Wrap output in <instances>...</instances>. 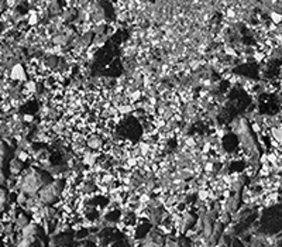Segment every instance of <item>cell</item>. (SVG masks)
<instances>
[{"instance_id":"6","label":"cell","mask_w":282,"mask_h":247,"mask_svg":"<svg viewBox=\"0 0 282 247\" xmlns=\"http://www.w3.org/2000/svg\"><path fill=\"white\" fill-rule=\"evenodd\" d=\"M281 90H282V82H281Z\"/></svg>"},{"instance_id":"5","label":"cell","mask_w":282,"mask_h":247,"mask_svg":"<svg viewBox=\"0 0 282 247\" xmlns=\"http://www.w3.org/2000/svg\"><path fill=\"white\" fill-rule=\"evenodd\" d=\"M234 14H236V13H234V10H233V9H228L227 10V17H234Z\"/></svg>"},{"instance_id":"2","label":"cell","mask_w":282,"mask_h":247,"mask_svg":"<svg viewBox=\"0 0 282 247\" xmlns=\"http://www.w3.org/2000/svg\"><path fill=\"white\" fill-rule=\"evenodd\" d=\"M271 133H272V138L278 144H282V127H274Z\"/></svg>"},{"instance_id":"4","label":"cell","mask_w":282,"mask_h":247,"mask_svg":"<svg viewBox=\"0 0 282 247\" xmlns=\"http://www.w3.org/2000/svg\"><path fill=\"white\" fill-rule=\"evenodd\" d=\"M251 128L255 131V133H260V131H261V126H260V123H255V122L251 124Z\"/></svg>"},{"instance_id":"3","label":"cell","mask_w":282,"mask_h":247,"mask_svg":"<svg viewBox=\"0 0 282 247\" xmlns=\"http://www.w3.org/2000/svg\"><path fill=\"white\" fill-rule=\"evenodd\" d=\"M269 19H271V21L274 24H281L282 23V13H279V11H271Z\"/></svg>"},{"instance_id":"1","label":"cell","mask_w":282,"mask_h":247,"mask_svg":"<svg viewBox=\"0 0 282 247\" xmlns=\"http://www.w3.org/2000/svg\"><path fill=\"white\" fill-rule=\"evenodd\" d=\"M11 79H16V81H24L25 78V69L21 66L20 64H16L13 68H11L10 72Z\"/></svg>"}]
</instances>
